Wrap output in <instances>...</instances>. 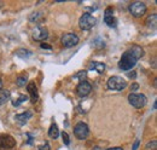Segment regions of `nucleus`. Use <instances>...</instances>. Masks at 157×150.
I'll return each mask as SVG.
<instances>
[{
    "label": "nucleus",
    "instance_id": "393cba45",
    "mask_svg": "<svg viewBox=\"0 0 157 150\" xmlns=\"http://www.w3.org/2000/svg\"><path fill=\"white\" fill-rule=\"evenodd\" d=\"M156 144L157 142L156 140H152V142H149L147 143V145H146V149H156Z\"/></svg>",
    "mask_w": 157,
    "mask_h": 150
},
{
    "label": "nucleus",
    "instance_id": "6e6552de",
    "mask_svg": "<svg viewBox=\"0 0 157 150\" xmlns=\"http://www.w3.org/2000/svg\"><path fill=\"white\" fill-rule=\"evenodd\" d=\"M16 145V140L10 134H1L0 136V149H12Z\"/></svg>",
    "mask_w": 157,
    "mask_h": 150
},
{
    "label": "nucleus",
    "instance_id": "0eeeda50",
    "mask_svg": "<svg viewBox=\"0 0 157 150\" xmlns=\"http://www.w3.org/2000/svg\"><path fill=\"white\" fill-rule=\"evenodd\" d=\"M80 41V39L76 34L74 33H67L62 37V44L65 46V47H74L76 46Z\"/></svg>",
    "mask_w": 157,
    "mask_h": 150
},
{
    "label": "nucleus",
    "instance_id": "4468645a",
    "mask_svg": "<svg viewBox=\"0 0 157 150\" xmlns=\"http://www.w3.org/2000/svg\"><path fill=\"white\" fill-rule=\"evenodd\" d=\"M28 19H29V22H32V23H39V22H41V21L44 19V14L40 12V11H34V12H32V14L28 16Z\"/></svg>",
    "mask_w": 157,
    "mask_h": 150
},
{
    "label": "nucleus",
    "instance_id": "9d476101",
    "mask_svg": "<svg viewBox=\"0 0 157 150\" xmlns=\"http://www.w3.org/2000/svg\"><path fill=\"white\" fill-rule=\"evenodd\" d=\"M92 91V85L88 82V81H80L78 85L76 86V92L80 97H86L91 93Z\"/></svg>",
    "mask_w": 157,
    "mask_h": 150
},
{
    "label": "nucleus",
    "instance_id": "39448f33",
    "mask_svg": "<svg viewBox=\"0 0 157 150\" xmlns=\"http://www.w3.org/2000/svg\"><path fill=\"white\" fill-rule=\"evenodd\" d=\"M146 10H147L146 9V5L144 2H141V1H136V2H133V4L129 5V12L134 17H141V16H144L145 12H146Z\"/></svg>",
    "mask_w": 157,
    "mask_h": 150
},
{
    "label": "nucleus",
    "instance_id": "f03ea898",
    "mask_svg": "<svg viewBox=\"0 0 157 150\" xmlns=\"http://www.w3.org/2000/svg\"><path fill=\"white\" fill-rule=\"evenodd\" d=\"M128 102L132 107H134L137 109H141L146 105L147 99L143 93H131L128 96Z\"/></svg>",
    "mask_w": 157,
    "mask_h": 150
},
{
    "label": "nucleus",
    "instance_id": "7ed1b4c3",
    "mask_svg": "<svg viewBox=\"0 0 157 150\" xmlns=\"http://www.w3.org/2000/svg\"><path fill=\"white\" fill-rule=\"evenodd\" d=\"M108 87L113 91H122L127 87V81L120 76H111L108 80Z\"/></svg>",
    "mask_w": 157,
    "mask_h": 150
},
{
    "label": "nucleus",
    "instance_id": "cd10ccee",
    "mask_svg": "<svg viewBox=\"0 0 157 150\" xmlns=\"http://www.w3.org/2000/svg\"><path fill=\"white\" fill-rule=\"evenodd\" d=\"M138 89H139V85H138V84H132V86H131V91H132V93H134L136 91H138Z\"/></svg>",
    "mask_w": 157,
    "mask_h": 150
},
{
    "label": "nucleus",
    "instance_id": "1a4fd4ad",
    "mask_svg": "<svg viewBox=\"0 0 157 150\" xmlns=\"http://www.w3.org/2000/svg\"><path fill=\"white\" fill-rule=\"evenodd\" d=\"M104 22H105V24L108 26V27H110V28H114V27H116V18H115V16H114V7H111V6H109V7H106V10H105V12H104Z\"/></svg>",
    "mask_w": 157,
    "mask_h": 150
},
{
    "label": "nucleus",
    "instance_id": "dca6fc26",
    "mask_svg": "<svg viewBox=\"0 0 157 150\" xmlns=\"http://www.w3.org/2000/svg\"><path fill=\"white\" fill-rule=\"evenodd\" d=\"M10 97H11V93L9 90H0V107L6 104L9 101H10Z\"/></svg>",
    "mask_w": 157,
    "mask_h": 150
},
{
    "label": "nucleus",
    "instance_id": "2eb2a0df",
    "mask_svg": "<svg viewBox=\"0 0 157 150\" xmlns=\"http://www.w3.org/2000/svg\"><path fill=\"white\" fill-rule=\"evenodd\" d=\"M90 69L96 70L97 73L101 74V73L105 70V64L101 63V62H91V64H90Z\"/></svg>",
    "mask_w": 157,
    "mask_h": 150
},
{
    "label": "nucleus",
    "instance_id": "f3484780",
    "mask_svg": "<svg viewBox=\"0 0 157 150\" xmlns=\"http://www.w3.org/2000/svg\"><path fill=\"white\" fill-rule=\"evenodd\" d=\"M146 26L149 29H152L155 30L157 27V15L156 14H152L151 16H149L147 19H146Z\"/></svg>",
    "mask_w": 157,
    "mask_h": 150
},
{
    "label": "nucleus",
    "instance_id": "a878e982",
    "mask_svg": "<svg viewBox=\"0 0 157 150\" xmlns=\"http://www.w3.org/2000/svg\"><path fill=\"white\" fill-rule=\"evenodd\" d=\"M27 137H28V142H27V144H28V145H32V144H33V139H34V136H33L30 132H28V133H27Z\"/></svg>",
    "mask_w": 157,
    "mask_h": 150
},
{
    "label": "nucleus",
    "instance_id": "473e14b6",
    "mask_svg": "<svg viewBox=\"0 0 157 150\" xmlns=\"http://www.w3.org/2000/svg\"><path fill=\"white\" fill-rule=\"evenodd\" d=\"M1 87H2V82H1V80H0V90H1Z\"/></svg>",
    "mask_w": 157,
    "mask_h": 150
},
{
    "label": "nucleus",
    "instance_id": "aec40b11",
    "mask_svg": "<svg viewBox=\"0 0 157 150\" xmlns=\"http://www.w3.org/2000/svg\"><path fill=\"white\" fill-rule=\"evenodd\" d=\"M27 82H28V75H27V74L20 75V76L17 77V80H16V84H17L20 87L25 86V85H27Z\"/></svg>",
    "mask_w": 157,
    "mask_h": 150
},
{
    "label": "nucleus",
    "instance_id": "4be33fe9",
    "mask_svg": "<svg viewBox=\"0 0 157 150\" xmlns=\"http://www.w3.org/2000/svg\"><path fill=\"white\" fill-rule=\"evenodd\" d=\"M27 99H28V96L22 94V96H20V98H18L17 101H15L12 104H13V107H16V108H17V107H20L21 103H23V102H24V101H27Z\"/></svg>",
    "mask_w": 157,
    "mask_h": 150
},
{
    "label": "nucleus",
    "instance_id": "6ab92c4d",
    "mask_svg": "<svg viewBox=\"0 0 157 150\" xmlns=\"http://www.w3.org/2000/svg\"><path fill=\"white\" fill-rule=\"evenodd\" d=\"M16 55L20 57V58L27 59V58H29V57L32 56L33 53H32L29 50H27V49H20V50H17V51H16Z\"/></svg>",
    "mask_w": 157,
    "mask_h": 150
},
{
    "label": "nucleus",
    "instance_id": "b1692460",
    "mask_svg": "<svg viewBox=\"0 0 157 150\" xmlns=\"http://www.w3.org/2000/svg\"><path fill=\"white\" fill-rule=\"evenodd\" d=\"M39 150H51V147H50V143L48 142H45L44 144L39 145Z\"/></svg>",
    "mask_w": 157,
    "mask_h": 150
},
{
    "label": "nucleus",
    "instance_id": "ddd939ff",
    "mask_svg": "<svg viewBox=\"0 0 157 150\" xmlns=\"http://www.w3.org/2000/svg\"><path fill=\"white\" fill-rule=\"evenodd\" d=\"M32 115H33V112H29V110H27V112H22V114L16 115V121H17L20 125H24V124L32 117Z\"/></svg>",
    "mask_w": 157,
    "mask_h": 150
},
{
    "label": "nucleus",
    "instance_id": "a211bd4d",
    "mask_svg": "<svg viewBox=\"0 0 157 150\" xmlns=\"http://www.w3.org/2000/svg\"><path fill=\"white\" fill-rule=\"evenodd\" d=\"M48 136L52 138V139H57L59 136V130H58V126L56 124H52L50 126V130H48Z\"/></svg>",
    "mask_w": 157,
    "mask_h": 150
},
{
    "label": "nucleus",
    "instance_id": "7c9ffc66",
    "mask_svg": "<svg viewBox=\"0 0 157 150\" xmlns=\"http://www.w3.org/2000/svg\"><path fill=\"white\" fill-rule=\"evenodd\" d=\"M136 73H134V72H133V73H131V74H129V77H131V79H136Z\"/></svg>",
    "mask_w": 157,
    "mask_h": 150
},
{
    "label": "nucleus",
    "instance_id": "f257e3e1",
    "mask_svg": "<svg viewBox=\"0 0 157 150\" xmlns=\"http://www.w3.org/2000/svg\"><path fill=\"white\" fill-rule=\"evenodd\" d=\"M143 56H144V50L140 46H132L126 52H123V55L121 56L120 61H118V68L121 70L127 72V70L134 68L139 58H141Z\"/></svg>",
    "mask_w": 157,
    "mask_h": 150
},
{
    "label": "nucleus",
    "instance_id": "5701e85b",
    "mask_svg": "<svg viewBox=\"0 0 157 150\" xmlns=\"http://www.w3.org/2000/svg\"><path fill=\"white\" fill-rule=\"evenodd\" d=\"M62 139H63V143H64L65 145H69V144H70V138H69V136H68L67 132H63V133H62Z\"/></svg>",
    "mask_w": 157,
    "mask_h": 150
},
{
    "label": "nucleus",
    "instance_id": "c85d7f7f",
    "mask_svg": "<svg viewBox=\"0 0 157 150\" xmlns=\"http://www.w3.org/2000/svg\"><path fill=\"white\" fill-rule=\"evenodd\" d=\"M139 143H140V142H139V139H137V140H136V143H134V145H133V150H137L138 149V147H139Z\"/></svg>",
    "mask_w": 157,
    "mask_h": 150
},
{
    "label": "nucleus",
    "instance_id": "c756f323",
    "mask_svg": "<svg viewBox=\"0 0 157 150\" xmlns=\"http://www.w3.org/2000/svg\"><path fill=\"white\" fill-rule=\"evenodd\" d=\"M106 150H123L122 148H120V147H116V148H109V149Z\"/></svg>",
    "mask_w": 157,
    "mask_h": 150
},
{
    "label": "nucleus",
    "instance_id": "412c9836",
    "mask_svg": "<svg viewBox=\"0 0 157 150\" xmlns=\"http://www.w3.org/2000/svg\"><path fill=\"white\" fill-rule=\"evenodd\" d=\"M74 77H75V79H78L80 81H86V77H87V72H86V70H81V72L76 73Z\"/></svg>",
    "mask_w": 157,
    "mask_h": 150
},
{
    "label": "nucleus",
    "instance_id": "9b49d317",
    "mask_svg": "<svg viewBox=\"0 0 157 150\" xmlns=\"http://www.w3.org/2000/svg\"><path fill=\"white\" fill-rule=\"evenodd\" d=\"M32 37L35 41H42L46 40L48 37V32L45 27H35L32 32Z\"/></svg>",
    "mask_w": 157,
    "mask_h": 150
},
{
    "label": "nucleus",
    "instance_id": "20e7f679",
    "mask_svg": "<svg viewBox=\"0 0 157 150\" xmlns=\"http://www.w3.org/2000/svg\"><path fill=\"white\" fill-rule=\"evenodd\" d=\"M96 23H97V18L93 17L91 14H83L78 21V26L82 30H90L96 26Z\"/></svg>",
    "mask_w": 157,
    "mask_h": 150
},
{
    "label": "nucleus",
    "instance_id": "423d86ee",
    "mask_svg": "<svg viewBox=\"0 0 157 150\" xmlns=\"http://www.w3.org/2000/svg\"><path fill=\"white\" fill-rule=\"evenodd\" d=\"M88 133H90V130H88V126L85 124V122H78L74 127V134L75 137L80 139V140H83L88 137Z\"/></svg>",
    "mask_w": 157,
    "mask_h": 150
},
{
    "label": "nucleus",
    "instance_id": "bb28decb",
    "mask_svg": "<svg viewBox=\"0 0 157 150\" xmlns=\"http://www.w3.org/2000/svg\"><path fill=\"white\" fill-rule=\"evenodd\" d=\"M40 47L44 49V50H52V46H51V45H48V44H44V42L40 45Z\"/></svg>",
    "mask_w": 157,
    "mask_h": 150
},
{
    "label": "nucleus",
    "instance_id": "f8f14e48",
    "mask_svg": "<svg viewBox=\"0 0 157 150\" xmlns=\"http://www.w3.org/2000/svg\"><path fill=\"white\" fill-rule=\"evenodd\" d=\"M27 91L30 96V101L32 103H35L38 99H39V92H38V89H36V85L34 81H30L28 85H27Z\"/></svg>",
    "mask_w": 157,
    "mask_h": 150
},
{
    "label": "nucleus",
    "instance_id": "2f4dec72",
    "mask_svg": "<svg viewBox=\"0 0 157 150\" xmlns=\"http://www.w3.org/2000/svg\"><path fill=\"white\" fill-rule=\"evenodd\" d=\"M93 150H101V148H99V147H94Z\"/></svg>",
    "mask_w": 157,
    "mask_h": 150
}]
</instances>
